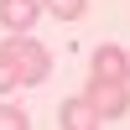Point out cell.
I'll use <instances>...</instances> for the list:
<instances>
[{"mask_svg": "<svg viewBox=\"0 0 130 130\" xmlns=\"http://www.w3.org/2000/svg\"><path fill=\"white\" fill-rule=\"evenodd\" d=\"M0 52H5L10 62H16L21 83H42V78L52 73V52L42 47L37 37H26V31H21V37H10V42H0Z\"/></svg>", "mask_w": 130, "mask_h": 130, "instance_id": "cell-1", "label": "cell"}, {"mask_svg": "<svg viewBox=\"0 0 130 130\" xmlns=\"http://www.w3.org/2000/svg\"><path fill=\"white\" fill-rule=\"evenodd\" d=\"M83 99L94 104V109L104 115V120H120V115L130 109V89L120 78H89V89H83Z\"/></svg>", "mask_w": 130, "mask_h": 130, "instance_id": "cell-2", "label": "cell"}, {"mask_svg": "<svg viewBox=\"0 0 130 130\" xmlns=\"http://www.w3.org/2000/svg\"><path fill=\"white\" fill-rule=\"evenodd\" d=\"M57 125H62V130H99L104 115L78 94V99H62V104H57Z\"/></svg>", "mask_w": 130, "mask_h": 130, "instance_id": "cell-3", "label": "cell"}, {"mask_svg": "<svg viewBox=\"0 0 130 130\" xmlns=\"http://www.w3.org/2000/svg\"><path fill=\"white\" fill-rule=\"evenodd\" d=\"M42 16V0H0V26L10 31V37H21V31H31Z\"/></svg>", "mask_w": 130, "mask_h": 130, "instance_id": "cell-4", "label": "cell"}, {"mask_svg": "<svg viewBox=\"0 0 130 130\" xmlns=\"http://www.w3.org/2000/svg\"><path fill=\"white\" fill-rule=\"evenodd\" d=\"M94 78H130V52H120L115 42H104V47H94Z\"/></svg>", "mask_w": 130, "mask_h": 130, "instance_id": "cell-5", "label": "cell"}, {"mask_svg": "<svg viewBox=\"0 0 130 130\" xmlns=\"http://www.w3.org/2000/svg\"><path fill=\"white\" fill-rule=\"evenodd\" d=\"M42 10H52L57 21H78L89 10V0H42Z\"/></svg>", "mask_w": 130, "mask_h": 130, "instance_id": "cell-6", "label": "cell"}, {"mask_svg": "<svg viewBox=\"0 0 130 130\" xmlns=\"http://www.w3.org/2000/svg\"><path fill=\"white\" fill-rule=\"evenodd\" d=\"M0 130H31L26 109H21V104H0Z\"/></svg>", "mask_w": 130, "mask_h": 130, "instance_id": "cell-7", "label": "cell"}, {"mask_svg": "<svg viewBox=\"0 0 130 130\" xmlns=\"http://www.w3.org/2000/svg\"><path fill=\"white\" fill-rule=\"evenodd\" d=\"M16 83H21V73H16V62H10L5 52H0V94H10Z\"/></svg>", "mask_w": 130, "mask_h": 130, "instance_id": "cell-8", "label": "cell"}]
</instances>
